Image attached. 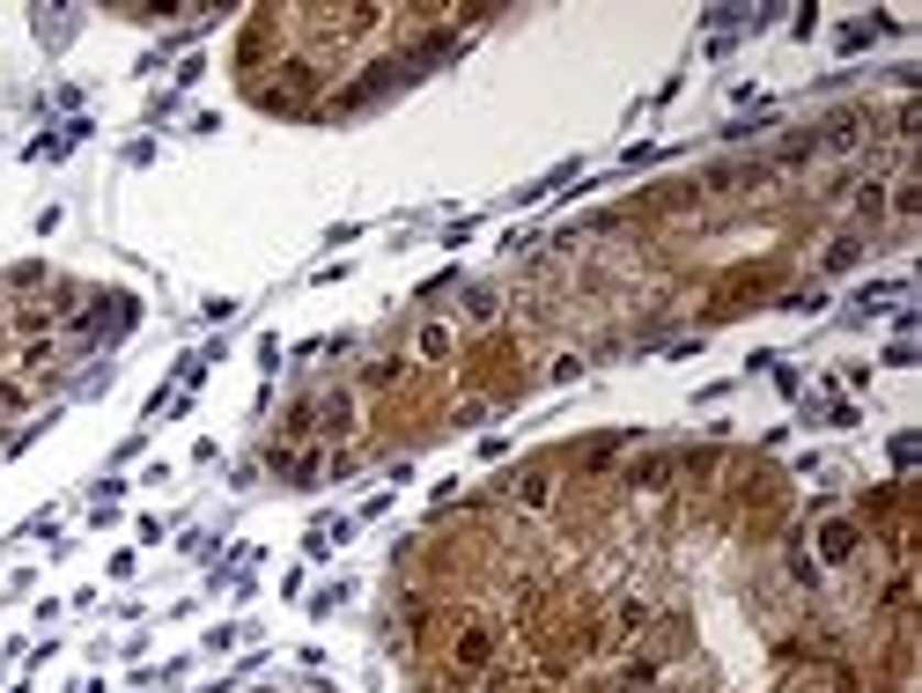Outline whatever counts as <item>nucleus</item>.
Returning <instances> with one entry per match:
<instances>
[{"label": "nucleus", "instance_id": "obj_1", "mask_svg": "<svg viewBox=\"0 0 922 693\" xmlns=\"http://www.w3.org/2000/svg\"><path fill=\"white\" fill-rule=\"evenodd\" d=\"M458 310H465L473 324H487V318L502 310V288H465V302H458Z\"/></svg>", "mask_w": 922, "mask_h": 693}, {"label": "nucleus", "instance_id": "obj_2", "mask_svg": "<svg viewBox=\"0 0 922 693\" xmlns=\"http://www.w3.org/2000/svg\"><path fill=\"white\" fill-rule=\"evenodd\" d=\"M908 215H915V177L900 170L893 177V222H908Z\"/></svg>", "mask_w": 922, "mask_h": 693}]
</instances>
